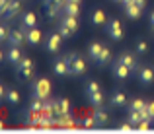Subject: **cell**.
Instances as JSON below:
<instances>
[{
  "label": "cell",
  "mask_w": 154,
  "mask_h": 134,
  "mask_svg": "<svg viewBox=\"0 0 154 134\" xmlns=\"http://www.w3.org/2000/svg\"><path fill=\"white\" fill-rule=\"evenodd\" d=\"M129 2H133V0H121V4H123V6H125V4H129Z\"/></svg>",
  "instance_id": "ab89813d"
},
{
  "label": "cell",
  "mask_w": 154,
  "mask_h": 134,
  "mask_svg": "<svg viewBox=\"0 0 154 134\" xmlns=\"http://www.w3.org/2000/svg\"><path fill=\"white\" fill-rule=\"evenodd\" d=\"M53 72L57 76H70V64L64 60V56H59L53 60Z\"/></svg>",
  "instance_id": "8992f818"
},
{
  "label": "cell",
  "mask_w": 154,
  "mask_h": 134,
  "mask_svg": "<svg viewBox=\"0 0 154 134\" xmlns=\"http://www.w3.org/2000/svg\"><path fill=\"white\" fill-rule=\"evenodd\" d=\"M26 33V43L29 45H39L43 41V33L37 29V27H29V29H22Z\"/></svg>",
  "instance_id": "30bf717a"
},
{
  "label": "cell",
  "mask_w": 154,
  "mask_h": 134,
  "mask_svg": "<svg viewBox=\"0 0 154 134\" xmlns=\"http://www.w3.org/2000/svg\"><path fill=\"white\" fill-rule=\"evenodd\" d=\"M144 107H146V101L144 99H133L129 103V111H143Z\"/></svg>",
  "instance_id": "484cf974"
},
{
  "label": "cell",
  "mask_w": 154,
  "mask_h": 134,
  "mask_svg": "<svg viewBox=\"0 0 154 134\" xmlns=\"http://www.w3.org/2000/svg\"><path fill=\"white\" fill-rule=\"evenodd\" d=\"M150 25L154 27V12H152V14H150Z\"/></svg>",
  "instance_id": "f35d334b"
},
{
  "label": "cell",
  "mask_w": 154,
  "mask_h": 134,
  "mask_svg": "<svg viewBox=\"0 0 154 134\" xmlns=\"http://www.w3.org/2000/svg\"><path fill=\"white\" fill-rule=\"evenodd\" d=\"M135 128V124L131 123H123V124H117V130H133Z\"/></svg>",
  "instance_id": "e575fe53"
},
{
  "label": "cell",
  "mask_w": 154,
  "mask_h": 134,
  "mask_svg": "<svg viewBox=\"0 0 154 134\" xmlns=\"http://www.w3.org/2000/svg\"><path fill=\"white\" fill-rule=\"evenodd\" d=\"M63 16H72V18H78L80 16V8L76 2H66L63 6Z\"/></svg>",
  "instance_id": "44dd1931"
},
{
  "label": "cell",
  "mask_w": 154,
  "mask_h": 134,
  "mask_svg": "<svg viewBox=\"0 0 154 134\" xmlns=\"http://www.w3.org/2000/svg\"><path fill=\"white\" fill-rule=\"evenodd\" d=\"M92 25H105L107 23V18H105L103 10H100V8H96L94 12H92Z\"/></svg>",
  "instance_id": "ffe728a7"
},
{
  "label": "cell",
  "mask_w": 154,
  "mask_h": 134,
  "mask_svg": "<svg viewBox=\"0 0 154 134\" xmlns=\"http://www.w3.org/2000/svg\"><path fill=\"white\" fill-rule=\"evenodd\" d=\"M60 41H63V35L60 33H49L45 39V49L49 52H57L60 49Z\"/></svg>",
  "instance_id": "52a82bcc"
},
{
  "label": "cell",
  "mask_w": 154,
  "mask_h": 134,
  "mask_svg": "<svg viewBox=\"0 0 154 134\" xmlns=\"http://www.w3.org/2000/svg\"><path fill=\"white\" fill-rule=\"evenodd\" d=\"M129 74H131V68L129 66H125L123 62H119V60L113 62V78L115 80H127Z\"/></svg>",
  "instance_id": "9c48e42d"
},
{
  "label": "cell",
  "mask_w": 154,
  "mask_h": 134,
  "mask_svg": "<svg viewBox=\"0 0 154 134\" xmlns=\"http://www.w3.org/2000/svg\"><path fill=\"white\" fill-rule=\"evenodd\" d=\"M4 101H8L10 105H18V103H20V91H18L16 88H8Z\"/></svg>",
  "instance_id": "603a6c76"
},
{
  "label": "cell",
  "mask_w": 154,
  "mask_h": 134,
  "mask_svg": "<svg viewBox=\"0 0 154 134\" xmlns=\"http://www.w3.org/2000/svg\"><path fill=\"white\" fill-rule=\"evenodd\" d=\"M53 109H55V117H60L64 113H70V101L59 97V99H53Z\"/></svg>",
  "instance_id": "ba28073f"
},
{
  "label": "cell",
  "mask_w": 154,
  "mask_h": 134,
  "mask_svg": "<svg viewBox=\"0 0 154 134\" xmlns=\"http://www.w3.org/2000/svg\"><path fill=\"white\" fill-rule=\"evenodd\" d=\"M66 2H76V4H80V0H66Z\"/></svg>",
  "instance_id": "60d3db41"
},
{
  "label": "cell",
  "mask_w": 154,
  "mask_h": 134,
  "mask_svg": "<svg viewBox=\"0 0 154 134\" xmlns=\"http://www.w3.org/2000/svg\"><path fill=\"white\" fill-rule=\"evenodd\" d=\"M102 49H103V45H102V43L94 41V43L90 45V47H88V58L94 60V62H98L100 55H102Z\"/></svg>",
  "instance_id": "d6986e66"
},
{
  "label": "cell",
  "mask_w": 154,
  "mask_h": 134,
  "mask_svg": "<svg viewBox=\"0 0 154 134\" xmlns=\"http://www.w3.org/2000/svg\"><path fill=\"white\" fill-rule=\"evenodd\" d=\"M37 23V16L33 12H23L20 16V29H29V27H35Z\"/></svg>",
  "instance_id": "8fae6325"
},
{
  "label": "cell",
  "mask_w": 154,
  "mask_h": 134,
  "mask_svg": "<svg viewBox=\"0 0 154 134\" xmlns=\"http://www.w3.org/2000/svg\"><path fill=\"white\" fill-rule=\"evenodd\" d=\"M113 2H121V0H113Z\"/></svg>",
  "instance_id": "b9f144b4"
},
{
  "label": "cell",
  "mask_w": 154,
  "mask_h": 134,
  "mask_svg": "<svg viewBox=\"0 0 154 134\" xmlns=\"http://www.w3.org/2000/svg\"><path fill=\"white\" fill-rule=\"evenodd\" d=\"M117 60H119V62H123L125 66H129L133 72H135L137 68H139V64H137V58L131 55V52H121V55L117 56Z\"/></svg>",
  "instance_id": "2e32d148"
},
{
  "label": "cell",
  "mask_w": 154,
  "mask_h": 134,
  "mask_svg": "<svg viewBox=\"0 0 154 134\" xmlns=\"http://www.w3.org/2000/svg\"><path fill=\"white\" fill-rule=\"evenodd\" d=\"M103 27H105V33H107L113 41H121V39H123V27H121L119 19H109Z\"/></svg>",
  "instance_id": "277c9868"
},
{
  "label": "cell",
  "mask_w": 154,
  "mask_h": 134,
  "mask_svg": "<svg viewBox=\"0 0 154 134\" xmlns=\"http://www.w3.org/2000/svg\"><path fill=\"white\" fill-rule=\"evenodd\" d=\"M80 127H84V128H98V124H96V117L92 115V117L82 119V121H80Z\"/></svg>",
  "instance_id": "83f0119b"
},
{
  "label": "cell",
  "mask_w": 154,
  "mask_h": 134,
  "mask_svg": "<svg viewBox=\"0 0 154 134\" xmlns=\"http://www.w3.org/2000/svg\"><path fill=\"white\" fill-rule=\"evenodd\" d=\"M146 51H148V45L144 43V41H139V43H137V52H139V55H144Z\"/></svg>",
  "instance_id": "d6a6232c"
},
{
  "label": "cell",
  "mask_w": 154,
  "mask_h": 134,
  "mask_svg": "<svg viewBox=\"0 0 154 134\" xmlns=\"http://www.w3.org/2000/svg\"><path fill=\"white\" fill-rule=\"evenodd\" d=\"M133 2L137 4V6H140V8H144V2H146V0H133Z\"/></svg>",
  "instance_id": "74e56055"
},
{
  "label": "cell",
  "mask_w": 154,
  "mask_h": 134,
  "mask_svg": "<svg viewBox=\"0 0 154 134\" xmlns=\"http://www.w3.org/2000/svg\"><path fill=\"white\" fill-rule=\"evenodd\" d=\"M10 31H12V29H8V27H6V23H2V27H0V41H2V43H8Z\"/></svg>",
  "instance_id": "4dcf8cb0"
},
{
  "label": "cell",
  "mask_w": 154,
  "mask_h": 134,
  "mask_svg": "<svg viewBox=\"0 0 154 134\" xmlns=\"http://www.w3.org/2000/svg\"><path fill=\"white\" fill-rule=\"evenodd\" d=\"M57 29H59V33L63 35L64 39H68V37H70L72 33H74V31H72V29H70V27H68V25H64L63 22H59V23H57Z\"/></svg>",
  "instance_id": "4316f807"
},
{
  "label": "cell",
  "mask_w": 154,
  "mask_h": 134,
  "mask_svg": "<svg viewBox=\"0 0 154 134\" xmlns=\"http://www.w3.org/2000/svg\"><path fill=\"white\" fill-rule=\"evenodd\" d=\"M16 76H18V80H29L33 76V60L29 56H23L16 64Z\"/></svg>",
  "instance_id": "7a4b0ae2"
},
{
  "label": "cell",
  "mask_w": 154,
  "mask_h": 134,
  "mask_svg": "<svg viewBox=\"0 0 154 134\" xmlns=\"http://www.w3.org/2000/svg\"><path fill=\"white\" fill-rule=\"evenodd\" d=\"M84 72H86V62L80 56H76L70 62V76H82Z\"/></svg>",
  "instance_id": "9a60e30c"
},
{
  "label": "cell",
  "mask_w": 154,
  "mask_h": 134,
  "mask_svg": "<svg viewBox=\"0 0 154 134\" xmlns=\"http://www.w3.org/2000/svg\"><path fill=\"white\" fill-rule=\"evenodd\" d=\"M150 123H152V121H148V119H143V121H140V123L137 124L135 128H139V130H146V128L150 127Z\"/></svg>",
  "instance_id": "836d02e7"
},
{
  "label": "cell",
  "mask_w": 154,
  "mask_h": 134,
  "mask_svg": "<svg viewBox=\"0 0 154 134\" xmlns=\"http://www.w3.org/2000/svg\"><path fill=\"white\" fill-rule=\"evenodd\" d=\"M125 14H127V18H131V19H139L140 14H143V8L137 6L135 2H129V4H125Z\"/></svg>",
  "instance_id": "ac0fdd59"
},
{
  "label": "cell",
  "mask_w": 154,
  "mask_h": 134,
  "mask_svg": "<svg viewBox=\"0 0 154 134\" xmlns=\"http://www.w3.org/2000/svg\"><path fill=\"white\" fill-rule=\"evenodd\" d=\"M45 6H57V8H63L66 4V0H43Z\"/></svg>",
  "instance_id": "1f68e13d"
},
{
  "label": "cell",
  "mask_w": 154,
  "mask_h": 134,
  "mask_svg": "<svg viewBox=\"0 0 154 134\" xmlns=\"http://www.w3.org/2000/svg\"><path fill=\"white\" fill-rule=\"evenodd\" d=\"M8 6H10V0H0V12H2V16L6 14Z\"/></svg>",
  "instance_id": "d590c367"
},
{
  "label": "cell",
  "mask_w": 154,
  "mask_h": 134,
  "mask_svg": "<svg viewBox=\"0 0 154 134\" xmlns=\"http://www.w3.org/2000/svg\"><path fill=\"white\" fill-rule=\"evenodd\" d=\"M84 95H86V99L90 101L92 105H102L103 103V93L102 89H100L98 82H94V80H88L86 86H84Z\"/></svg>",
  "instance_id": "6da1fadb"
},
{
  "label": "cell",
  "mask_w": 154,
  "mask_h": 134,
  "mask_svg": "<svg viewBox=\"0 0 154 134\" xmlns=\"http://www.w3.org/2000/svg\"><path fill=\"white\" fill-rule=\"evenodd\" d=\"M140 121H143V115H140V111H129V123L131 124H139Z\"/></svg>",
  "instance_id": "f1b7e54d"
},
{
  "label": "cell",
  "mask_w": 154,
  "mask_h": 134,
  "mask_svg": "<svg viewBox=\"0 0 154 134\" xmlns=\"http://www.w3.org/2000/svg\"><path fill=\"white\" fill-rule=\"evenodd\" d=\"M137 78H139L140 84H144V86H150L154 82V68H148V66H140L135 70Z\"/></svg>",
  "instance_id": "5b68a950"
},
{
  "label": "cell",
  "mask_w": 154,
  "mask_h": 134,
  "mask_svg": "<svg viewBox=\"0 0 154 134\" xmlns=\"http://www.w3.org/2000/svg\"><path fill=\"white\" fill-rule=\"evenodd\" d=\"M60 14H63V8H57V6H47V16H49L51 19L59 18Z\"/></svg>",
  "instance_id": "f546056e"
},
{
  "label": "cell",
  "mask_w": 154,
  "mask_h": 134,
  "mask_svg": "<svg viewBox=\"0 0 154 134\" xmlns=\"http://www.w3.org/2000/svg\"><path fill=\"white\" fill-rule=\"evenodd\" d=\"M51 93V84L47 78H39L31 86V97H39V99H47Z\"/></svg>",
  "instance_id": "3957f363"
},
{
  "label": "cell",
  "mask_w": 154,
  "mask_h": 134,
  "mask_svg": "<svg viewBox=\"0 0 154 134\" xmlns=\"http://www.w3.org/2000/svg\"><path fill=\"white\" fill-rule=\"evenodd\" d=\"M148 111H150V117L154 121V101H148Z\"/></svg>",
  "instance_id": "8d00e7d4"
},
{
  "label": "cell",
  "mask_w": 154,
  "mask_h": 134,
  "mask_svg": "<svg viewBox=\"0 0 154 134\" xmlns=\"http://www.w3.org/2000/svg\"><path fill=\"white\" fill-rule=\"evenodd\" d=\"M26 41V33L22 29H12L10 37H8V45H14V47H22Z\"/></svg>",
  "instance_id": "5bb4252c"
},
{
  "label": "cell",
  "mask_w": 154,
  "mask_h": 134,
  "mask_svg": "<svg viewBox=\"0 0 154 134\" xmlns=\"http://www.w3.org/2000/svg\"><path fill=\"white\" fill-rule=\"evenodd\" d=\"M59 22H63L64 25H68L72 31H74V33H76V29H78V18H72V16H63Z\"/></svg>",
  "instance_id": "d4e9b609"
},
{
  "label": "cell",
  "mask_w": 154,
  "mask_h": 134,
  "mask_svg": "<svg viewBox=\"0 0 154 134\" xmlns=\"http://www.w3.org/2000/svg\"><path fill=\"white\" fill-rule=\"evenodd\" d=\"M22 12V0H10V6H8L6 14L2 16L4 22H10V19H14L16 16Z\"/></svg>",
  "instance_id": "7c38bea8"
},
{
  "label": "cell",
  "mask_w": 154,
  "mask_h": 134,
  "mask_svg": "<svg viewBox=\"0 0 154 134\" xmlns=\"http://www.w3.org/2000/svg\"><path fill=\"white\" fill-rule=\"evenodd\" d=\"M109 60H111V49L103 45L102 55H100V58H98V64H100V66H105V64H109Z\"/></svg>",
  "instance_id": "cb8c5ba5"
},
{
  "label": "cell",
  "mask_w": 154,
  "mask_h": 134,
  "mask_svg": "<svg viewBox=\"0 0 154 134\" xmlns=\"http://www.w3.org/2000/svg\"><path fill=\"white\" fill-rule=\"evenodd\" d=\"M94 117H96V124H98V128L107 127V123H109V115L103 111V109H98V111L94 113Z\"/></svg>",
  "instance_id": "7402d4cb"
},
{
  "label": "cell",
  "mask_w": 154,
  "mask_h": 134,
  "mask_svg": "<svg viewBox=\"0 0 154 134\" xmlns=\"http://www.w3.org/2000/svg\"><path fill=\"white\" fill-rule=\"evenodd\" d=\"M127 101L129 99H127V95H125L123 91H113L109 103H111V107H125V105H129Z\"/></svg>",
  "instance_id": "e0dca14e"
},
{
  "label": "cell",
  "mask_w": 154,
  "mask_h": 134,
  "mask_svg": "<svg viewBox=\"0 0 154 134\" xmlns=\"http://www.w3.org/2000/svg\"><path fill=\"white\" fill-rule=\"evenodd\" d=\"M6 58H8V62L10 64H18L20 60L23 58V52H22V49L20 47H14V45H10V49H8V52H6Z\"/></svg>",
  "instance_id": "4fadbf2b"
}]
</instances>
